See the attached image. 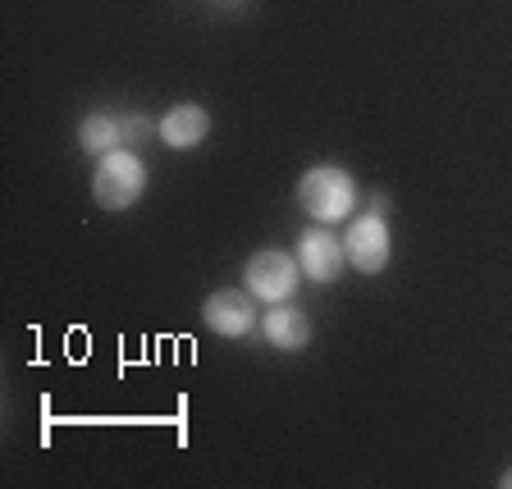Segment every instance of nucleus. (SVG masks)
<instances>
[{"label":"nucleus","instance_id":"nucleus-4","mask_svg":"<svg viewBox=\"0 0 512 489\" xmlns=\"http://www.w3.org/2000/svg\"><path fill=\"white\" fill-rule=\"evenodd\" d=\"M343 252H348V266L357 275H384L389 256H394V238H389V224L380 211H366L357 220H348L343 229Z\"/></svg>","mask_w":512,"mask_h":489},{"label":"nucleus","instance_id":"nucleus-3","mask_svg":"<svg viewBox=\"0 0 512 489\" xmlns=\"http://www.w3.org/2000/svg\"><path fill=\"white\" fill-rule=\"evenodd\" d=\"M298 256L279 252V247H261V252L247 256L243 266V288L252 293L256 302H266V307H275V302H293V293H298Z\"/></svg>","mask_w":512,"mask_h":489},{"label":"nucleus","instance_id":"nucleus-7","mask_svg":"<svg viewBox=\"0 0 512 489\" xmlns=\"http://www.w3.org/2000/svg\"><path fill=\"white\" fill-rule=\"evenodd\" d=\"M206 133H211V115H206V106H197V101H179V106H170L156 124V138L170 151L202 147Z\"/></svg>","mask_w":512,"mask_h":489},{"label":"nucleus","instance_id":"nucleus-6","mask_svg":"<svg viewBox=\"0 0 512 489\" xmlns=\"http://www.w3.org/2000/svg\"><path fill=\"white\" fill-rule=\"evenodd\" d=\"M202 320L220 339H247L256 330V320H261V311H256V298L247 288H215L202 302Z\"/></svg>","mask_w":512,"mask_h":489},{"label":"nucleus","instance_id":"nucleus-1","mask_svg":"<svg viewBox=\"0 0 512 489\" xmlns=\"http://www.w3.org/2000/svg\"><path fill=\"white\" fill-rule=\"evenodd\" d=\"M142 192H147V160L133 147H115L110 156L96 160L92 202L101 206V211H110V215L128 211V206L142 202Z\"/></svg>","mask_w":512,"mask_h":489},{"label":"nucleus","instance_id":"nucleus-9","mask_svg":"<svg viewBox=\"0 0 512 489\" xmlns=\"http://www.w3.org/2000/svg\"><path fill=\"white\" fill-rule=\"evenodd\" d=\"M78 147L96 160L110 156L115 147H124V124H119V115H110V110H92V115L78 124Z\"/></svg>","mask_w":512,"mask_h":489},{"label":"nucleus","instance_id":"nucleus-5","mask_svg":"<svg viewBox=\"0 0 512 489\" xmlns=\"http://www.w3.org/2000/svg\"><path fill=\"white\" fill-rule=\"evenodd\" d=\"M298 266L311 284H334L348 270V252L343 238L334 234V224H307L298 234Z\"/></svg>","mask_w":512,"mask_h":489},{"label":"nucleus","instance_id":"nucleus-10","mask_svg":"<svg viewBox=\"0 0 512 489\" xmlns=\"http://www.w3.org/2000/svg\"><path fill=\"white\" fill-rule=\"evenodd\" d=\"M119 124H124V147H147L151 133H156L147 115H119Z\"/></svg>","mask_w":512,"mask_h":489},{"label":"nucleus","instance_id":"nucleus-8","mask_svg":"<svg viewBox=\"0 0 512 489\" xmlns=\"http://www.w3.org/2000/svg\"><path fill=\"white\" fill-rule=\"evenodd\" d=\"M261 334H266L270 348L279 352H298L311 343V316L293 302H275V307L261 316Z\"/></svg>","mask_w":512,"mask_h":489},{"label":"nucleus","instance_id":"nucleus-11","mask_svg":"<svg viewBox=\"0 0 512 489\" xmlns=\"http://www.w3.org/2000/svg\"><path fill=\"white\" fill-rule=\"evenodd\" d=\"M371 211H389V197H384V192H371Z\"/></svg>","mask_w":512,"mask_h":489},{"label":"nucleus","instance_id":"nucleus-12","mask_svg":"<svg viewBox=\"0 0 512 489\" xmlns=\"http://www.w3.org/2000/svg\"><path fill=\"white\" fill-rule=\"evenodd\" d=\"M499 485H503V489H512V467H508V471H503V476H499Z\"/></svg>","mask_w":512,"mask_h":489},{"label":"nucleus","instance_id":"nucleus-2","mask_svg":"<svg viewBox=\"0 0 512 489\" xmlns=\"http://www.w3.org/2000/svg\"><path fill=\"white\" fill-rule=\"evenodd\" d=\"M298 206L316 224H339L357 211V179L343 165H311L298 179Z\"/></svg>","mask_w":512,"mask_h":489}]
</instances>
